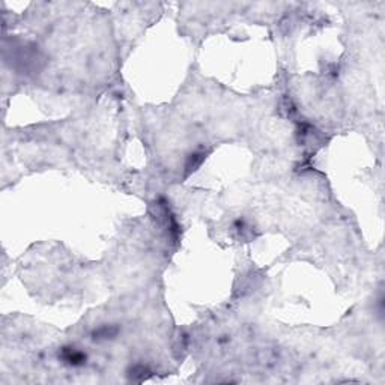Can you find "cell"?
Wrapping results in <instances>:
<instances>
[{
  "label": "cell",
  "mask_w": 385,
  "mask_h": 385,
  "mask_svg": "<svg viewBox=\"0 0 385 385\" xmlns=\"http://www.w3.org/2000/svg\"><path fill=\"white\" fill-rule=\"evenodd\" d=\"M204 160H205V154H202V152L191 154V155L188 156V160H186V164H185L186 172H188V173L194 172L198 167H200V164L204 162Z\"/></svg>",
  "instance_id": "3"
},
{
  "label": "cell",
  "mask_w": 385,
  "mask_h": 385,
  "mask_svg": "<svg viewBox=\"0 0 385 385\" xmlns=\"http://www.w3.org/2000/svg\"><path fill=\"white\" fill-rule=\"evenodd\" d=\"M60 358L70 366H82L86 362V355L76 348H64Z\"/></svg>",
  "instance_id": "1"
},
{
  "label": "cell",
  "mask_w": 385,
  "mask_h": 385,
  "mask_svg": "<svg viewBox=\"0 0 385 385\" xmlns=\"http://www.w3.org/2000/svg\"><path fill=\"white\" fill-rule=\"evenodd\" d=\"M118 332H119V328L114 325H101L94 331L92 336H94V340H107V338L116 337Z\"/></svg>",
  "instance_id": "2"
}]
</instances>
